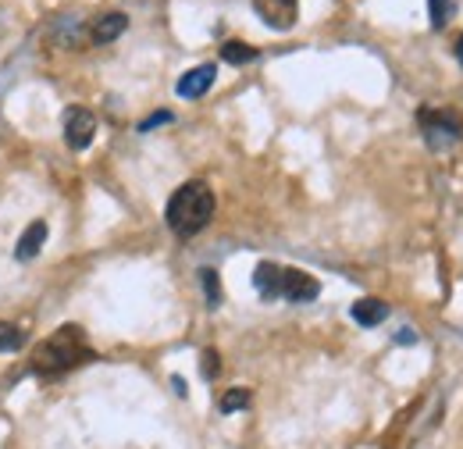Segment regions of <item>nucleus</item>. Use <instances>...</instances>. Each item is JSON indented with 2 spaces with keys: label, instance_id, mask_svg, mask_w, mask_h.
Returning a JSON list of instances; mask_svg holds the SVG:
<instances>
[{
  "label": "nucleus",
  "instance_id": "f257e3e1",
  "mask_svg": "<svg viewBox=\"0 0 463 449\" xmlns=\"http://www.w3.org/2000/svg\"><path fill=\"white\" fill-rule=\"evenodd\" d=\"M90 360H93V346H90L82 325H61L58 332H51L29 357L33 371L36 375H51V378L64 375V371H75V368H82Z\"/></svg>",
  "mask_w": 463,
  "mask_h": 449
},
{
  "label": "nucleus",
  "instance_id": "f03ea898",
  "mask_svg": "<svg viewBox=\"0 0 463 449\" xmlns=\"http://www.w3.org/2000/svg\"><path fill=\"white\" fill-rule=\"evenodd\" d=\"M214 207H218V200H214L211 186L200 178H189L172 193V200L165 207V222L178 239H193L211 224Z\"/></svg>",
  "mask_w": 463,
  "mask_h": 449
},
{
  "label": "nucleus",
  "instance_id": "7ed1b4c3",
  "mask_svg": "<svg viewBox=\"0 0 463 449\" xmlns=\"http://www.w3.org/2000/svg\"><path fill=\"white\" fill-rule=\"evenodd\" d=\"M417 125H420V132H424L431 150H453L463 136L460 121L453 114L435 111V108H420L417 111Z\"/></svg>",
  "mask_w": 463,
  "mask_h": 449
},
{
  "label": "nucleus",
  "instance_id": "20e7f679",
  "mask_svg": "<svg viewBox=\"0 0 463 449\" xmlns=\"http://www.w3.org/2000/svg\"><path fill=\"white\" fill-rule=\"evenodd\" d=\"M93 136H97V114L82 104H71L64 111V143L71 150H86L93 143Z\"/></svg>",
  "mask_w": 463,
  "mask_h": 449
},
{
  "label": "nucleus",
  "instance_id": "39448f33",
  "mask_svg": "<svg viewBox=\"0 0 463 449\" xmlns=\"http://www.w3.org/2000/svg\"><path fill=\"white\" fill-rule=\"evenodd\" d=\"M253 11L268 29L289 33L299 18V0H253Z\"/></svg>",
  "mask_w": 463,
  "mask_h": 449
},
{
  "label": "nucleus",
  "instance_id": "423d86ee",
  "mask_svg": "<svg viewBox=\"0 0 463 449\" xmlns=\"http://www.w3.org/2000/svg\"><path fill=\"white\" fill-rule=\"evenodd\" d=\"M317 296H321V282L314 279L310 272L282 268V300H289V303H310Z\"/></svg>",
  "mask_w": 463,
  "mask_h": 449
},
{
  "label": "nucleus",
  "instance_id": "0eeeda50",
  "mask_svg": "<svg viewBox=\"0 0 463 449\" xmlns=\"http://www.w3.org/2000/svg\"><path fill=\"white\" fill-rule=\"evenodd\" d=\"M214 79H218V68H214V64H196V68H189V72L178 79L175 93H178L182 100H200V97L214 86Z\"/></svg>",
  "mask_w": 463,
  "mask_h": 449
},
{
  "label": "nucleus",
  "instance_id": "6e6552de",
  "mask_svg": "<svg viewBox=\"0 0 463 449\" xmlns=\"http://www.w3.org/2000/svg\"><path fill=\"white\" fill-rule=\"evenodd\" d=\"M125 29H128V14L125 11H108V14L90 22V40L104 47V43H115Z\"/></svg>",
  "mask_w": 463,
  "mask_h": 449
},
{
  "label": "nucleus",
  "instance_id": "1a4fd4ad",
  "mask_svg": "<svg viewBox=\"0 0 463 449\" xmlns=\"http://www.w3.org/2000/svg\"><path fill=\"white\" fill-rule=\"evenodd\" d=\"M253 289L260 292V300H282V264L260 261L253 268Z\"/></svg>",
  "mask_w": 463,
  "mask_h": 449
},
{
  "label": "nucleus",
  "instance_id": "9d476101",
  "mask_svg": "<svg viewBox=\"0 0 463 449\" xmlns=\"http://www.w3.org/2000/svg\"><path fill=\"white\" fill-rule=\"evenodd\" d=\"M47 235H51V224L43 222V218L29 222V228H25V232L18 235V243H14V257H18V261H33V257L43 250Z\"/></svg>",
  "mask_w": 463,
  "mask_h": 449
},
{
  "label": "nucleus",
  "instance_id": "9b49d317",
  "mask_svg": "<svg viewBox=\"0 0 463 449\" xmlns=\"http://www.w3.org/2000/svg\"><path fill=\"white\" fill-rule=\"evenodd\" d=\"M349 314H353L356 325H364V329H378V325L389 318V303L378 300V296H364V300H356V303L349 307Z\"/></svg>",
  "mask_w": 463,
  "mask_h": 449
},
{
  "label": "nucleus",
  "instance_id": "f8f14e48",
  "mask_svg": "<svg viewBox=\"0 0 463 449\" xmlns=\"http://www.w3.org/2000/svg\"><path fill=\"white\" fill-rule=\"evenodd\" d=\"M457 14V0H428V18H431V29H446Z\"/></svg>",
  "mask_w": 463,
  "mask_h": 449
},
{
  "label": "nucleus",
  "instance_id": "ddd939ff",
  "mask_svg": "<svg viewBox=\"0 0 463 449\" xmlns=\"http://www.w3.org/2000/svg\"><path fill=\"white\" fill-rule=\"evenodd\" d=\"M222 61H225V64H250V61H257V47H250V43H242V40H229V43L222 47Z\"/></svg>",
  "mask_w": 463,
  "mask_h": 449
},
{
  "label": "nucleus",
  "instance_id": "4468645a",
  "mask_svg": "<svg viewBox=\"0 0 463 449\" xmlns=\"http://www.w3.org/2000/svg\"><path fill=\"white\" fill-rule=\"evenodd\" d=\"M25 346V332L11 321H0V353H18Z\"/></svg>",
  "mask_w": 463,
  "mask_h": 449
},
{
  "label": "nucleus",
  "instance_id": "2eb2a0df",
  "mask_svg": "<svg viewBox=\"0 0 463 449\" xmlns=\"http://www.w3.org/2000/svg\"><path fill=\"white\" fill-rule=\"evenodd\" d=\"M250 399H253L250 389H229V393L218 399V410H222V414H239V410L250 406Z\"/></svg>",
  "mask_w": 463,
  "mask_h": 449
},
{
  "label": "nucleus",
  "instance_id": "dca6fc26",
  "mask_svg": "<svg viewBox=\"0 0 463 449\" xmlns=\"http://www.w3.org/2000/svg\"><path fill=\"white\" fill-rule=\"evenodd\" d=\"M200 285H203V296H207V307H218L222 303V279L214 268H203L200 272Z\"/></svg>",
  "mask_w": 463,
  "mask_h": 449
},
{
  "label": "nucleus",
  "instance_id": "f3484780",
  "mask_svg": "<svg viewBox=\"0 0 463 449\" xmlns=\"http://www.w3.org/2000/svg\"><path fill=\"white\" fill-rule=\"evenodd\" d=\"M218 371H222L218 368V353L214 349H203V378L211 382V378H218Z\"/></svg>",
  "mask_w": 463,
  "mask_h": 449
},
{
  "label": "nucleus",
  "instance_id": "a211bd4d",
  "mask_svg": "<svg viewBox=\"0 0 463 449\" xmlns=\"http://www.w3.org/2000/svg\"><path fill=\"white\" fill-rule=\"evenodd\" d=\"M172 121V111H157L150 114L146 121H139V132H150V129H157V125H168Z\"/></svg>",
  "mask_w": 463,
  "mask_h": 449
},
{
  "label": "nucleus",
  "instance_id": "6ab92c4d",
  "mask_svg": "<svg viewBox=\"0 0 463 449\" xmlns=\"http://www.w3.org/2000/svg\"><path fill=\"white\" fill-rule=\"evenodd\" d=\"M396 342H400V346H413V342H417V332H413V329H400V332H396Z\"/></svg>",
  "mask_w": 463,
  "mask_h": 449
},
{
  "label": "nucleus",
  "instance_id": "aec40b11",
  "mask_svg": "<svg viewBox=\"0 0 463 449\" xmlns=\"http://www.w3.org/2000/svg\"><path fill=\"white\" fill-rule=\"evenodd\" d=\"M457 57H460V64H463V36H460V43H457Z\"/></svg>",
  "mask_w": 463,
  "mask_h": 449
}]
</instances>
